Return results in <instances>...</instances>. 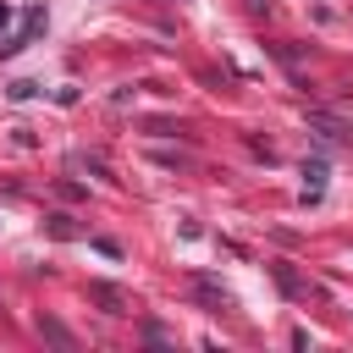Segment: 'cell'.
I'll return each instance as SVG.
<instances>
[{
  "instance_id": "cell-3",
  "label": "cell",
  "mask_w": 353,
  "mask_h": 353,
  "mask_svg": "<svg viewBox=\"0 0 353 353\" xmlns=\"http://www.w3.org/2000/svg\"><path fill=\"white\" fill-rule=\"evenodd\" d=\"M309 127H314L320 138H331V143H347V138H353L347 121H336V116H325V110H309Z\"/></svg>"
},
{
  "instance_id": "cell-4",
  "label": "cell",
  "mask_w": 353,
  "mask_h": 353,
  "mask_svg": "<svg viewBox=\"0 0 353 353\" xmlns=\"http://www.w3.org/2000/svg\"><path fill=\"white\" fill-rule=\"evenodd\" d=\"M193 292H199V298H204V303H210L215 314H221V309L232 303V292H226V287H221L215 276H193Z\"/></svg>"
},
{
  "instance_id": "cell-7",
  "label": "cell",
  "mask_w": 353,
  "mask_h": 353,
  "mask_svg": "<svg viewBox=\"0 0 353 353\" xmlns=\"http://www.w3.org/2000/svg\"><path fill=\"white\" fill-rule=\"evenodd\" d=\"M303 176H309V199L325 188V160H303Z\"/></svg>"
},
{
  "instance_id": "cell-8",
  "label": "cell",
  "mask_w": 353,
  "mask_h": 353,
  "mask_svg": "<svg viewBox=\"0 0 353 353\" xmlns=\"http://www.w3.org/2000/svg\"><path fill=\"white\" fill-rule=\"evenodd\" d=\"M94 248H99L105 259H121V243H110V237H94Z\"/></svg>"
},
{
  "instance_id": "cell-9",
  "label": "cell",
  "mask_w": 353,
  "mask_h": 353,
  "mask_svg": "<svg viewBox=\"0 0 353 353\" xmlns=\"http://www.w3.org/2000/svg\"><path fill=\"white\" fill-rule=\"evenodd\" d=\"M6 22H11V6H0V28H6Z\"/></svg>"
},
{
  "instance_id": "cell-1",
  "label": "cell",
  "mask_w": 353,
  "mask_h": 353,
  "mask_svg": "<svg viewBox=\"0 0 353 353\" xmlns=\"http://www.w3.org/2000/svg\"><path fill=\"white\" fill-rule=\"evenodd\" d=\"M88 303H99L105 314H132V292L116 281H88Z\"/></svg>"
},
{
  "instance_id": "cell-5",
  "label": "cell",
  "mask_w": 353,
  "mask_h": 353,
  "mask_svg": "<svg viewBox=\"0 0 353 353\" xmlns=\"http://www.w3.org/2000/svg\"><path fill=\"white\" fill-rule=\"evenodd\" d=\"M39 336H44V342H55V347H77L72 325H66V320H55V314H39Z\"/></svg>"
},
{
  "instance_id": "cell-2",
  "label": "cell",
  "mask_w": 353,
  "mask_h": 353,
  "mask_svg": "<svg viewBox=\"0 0 353 353\" xmlns=\"http://www.w3.org/2000/svg\"><path fill=\"white\" fill-rule=\"evenodd\" d=\"M270 276H276V287H281L287 298H309V292H314V287H309V281H303V276H298L287 259H276V265H270Z\"/></svg>"
},
{
  "instance_id": "cell-6",
  "label": "cell",
  "mask_w": 353,
  "mask_h": 353,
  "mask_svg": "<svg viewBox=\"0 0 353 353\" xmlns=\"http://www.w3.org/2000/svg\"><path fill=\"white\" fill-rule=\"evenodd\" d=\"M44 232L66 243V237H77V221H72V215H50V221H44Z\"/></svg>"
}]
</instances>
